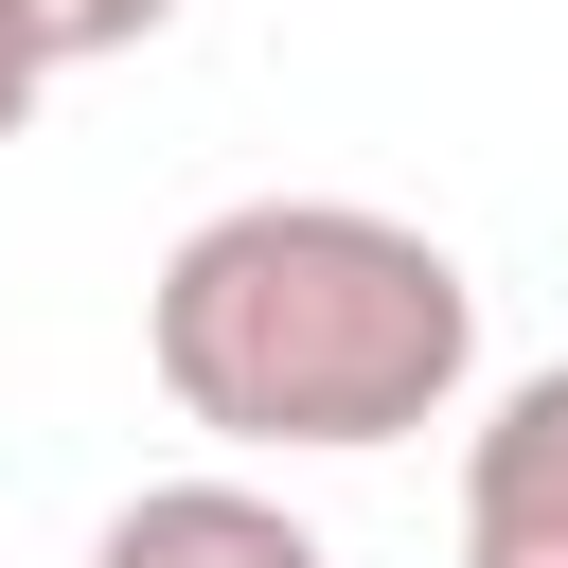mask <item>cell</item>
Masks as SVG:
<instances>
[{
	"label": "cell",
	"instance_id": "cell-2",
	"mask_svg": "<svg viewBox=\"0 0 568 568\" xmlns=\"http://www.w3.org/2000/svg\"><path fill=\"white\" fill-rule=\"evenodd\" d=\"M462 568H568V355L479 408V444H462Z\"/></svg>",
	"mask_w": 568,
	"mask_h": 568
},
{
	"label": "cell",
	"instance_id": "cell-5",
	"mask_svg": "<svg viewBox=\"0 0 568 568\" xmlns=\"http://www.w3.org/2000/svg\"><path fill=\"white\" fill-rule=\"evenodd\" d=\"M36 89H53V53H36V18H18V0H0V142H18V124H36Z\"/></svg>",
	"mask_w": 568,
	"mask_h": 568
},
{
	"label": "cell",
	"instance_id": "cell-3",
	"mask_svg": "<svg viewBox=\"0 0 568 568\" xmlns=\"http://www.w3.org/2000/svg\"><path fill=\"white\" fill-rule=\"evenodd\" d=\"M89 568H337L284 497H248V479H142L106 532H89Z\"/></svg>",
	"mask_w": 568,
	"mask_h": 568
},
{
	"label": "cell",
	"instance_id": "cell-1",
	"mask_svg": "<svg viewBox=\"0 0 568 568\" xmlns=\"http://www.w3.org/2000/svg\"><path fill=\"white\" fill-rule=\"evenodd\" d=\"M142 355H160V408L248 462H373L462 408L479 284L444 231H408L373 195H231L160 248Z\"/></svg>",
	"mask_w": 568,
	"mask_h": 568
},
{
	"label": "cell",
	"instance_id": "cell-4",
	"mask_svg": "<svg viewBox=\"0 0 568 568\" xmlns=\"http://www.w3.org/2000/svg\"><path fill=\"white\" fill-rule=\"evenodd\" d=\"M18 18H36V53H53V71H89V53H142L178 0H18Z\"/></svg>",
	"mask_w": 568,
	"mask_h": 568
}]
</instances>
